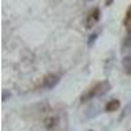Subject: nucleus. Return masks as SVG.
<instances>
[{
  "label": "nucleus",
  "instance_id": "nucleus-1",
  "mask_svg": "<svg viewBox=\"0 0 131 131\" xmlns=\"http://www.w3.org/2000/svg\"><path fill=\"white\" fill-rule=\"evenodd\" d=\"M109 89H110V84H109V81H100L94 84L93 86H91L89 89H86L81 97H80V101L84 102V101H88V100H92L93 97H100V96H104L105 93L109 92Z\"/></svg>",
  "mask_w": 131,
  "mask_h": 131
},
{
  "label": "nucleus",
  "instance_id": "nucleus-2",
  "mask_svg": "<svg viewBox=\"0 0 131 131\" xmlns=\"http://www.w3.org/2000/svg\"><path fill=\"white\" fill-rule=\"evenodd\" d=\"M100 9L98 8H93L91 12L88 13V16H86L85 18V28L86 29H91L93 28L97 23H98V20H100Z\"/></svg>",
  "mask_w": 131,
  "mask_h": 131
},
{
  "label": "nucleus",
  "instance_id": "nucleus-3",
  "mask_svg": "<svg viewBox=\"0 0 131 131\" xmlns=\"http://www.w3.org/2000/svg\"><path fill=\"white\" fill-rule=\"evenodd\" d=\"M59 80H60V78L58 75L49 73V75H46L45 78L42 79V86L46 88V89H52V88H55V86L58 85Z\"/></svg>",
  "mask_w": 131,
  "mask_h": 131
},
{
  "label": "nucleus",
  "instance_id": "nucleus-4",
  "mask_svg": "<svg viewBox=\"0 0 131 131\" xmlns=\"http://www.w3.org/2000/svg\"><path fill=\"white\" fill-rule=\"evenodd\" d=\"M119 107H121V102H119V100L114 98V100H110V101H109V102L106 104L105 110H106L107 113H113V112L118 110Z\"/></svg>",
  "mask_w": 131,
  "mask_h": 131
},
{
  "label": "nucleus",
  "instance_id": "nucleus-5",
  "mask_svg": "<svg viewBox=\"0 0 131 131\" xmlns=\"http://www.w3.org/2000/svg\"><path fill=\"white\" fill-rule=\"evenodd\" d=\"M122 66H123L125 71H127L128 73H131V55L130 57H125L122 59Z\"/></svg>",
  "mask_w": 131,
  "mask_h": 131
},
{
  "label": "nucleus",
  "instance_id": "nucleus-6",
  "mask_svg": "<svg viewBox=\"0 0 131 131\" xmlns=\"http://www.w3.org/2000/svg\"><path fill=\"white\" fill-rule=\"evenodd\" d=\"M125 25H126V28H127V31H131V8L127 10V13H126Z\"/></svg>",
  "mask_w": 131,
  "mask_h": 131
},
{
  "label": "nucleus",
  "instance_id": "nucleus-7",
  "mask_svg": "<svg viewBox=\"0 0 131 131\" xmlns=\"http://www.w3.org/2000/svg\"><path fill=\"white\" fill-rule=\"evenodd\" d=\"M57 125V118H47L46 121H45V126L47 128H51Z\"/></svg>",
  "mask_w": 131,
  "mask_h": 131
},
{
  "label": "nucleus",
  "instance_id": "nucleus-8",
  "mask_svg": "<svg viewBox=\"0 0 131 131\" xmlns=\"http://www.w3.org/2000/svg\"><path fill=\"white\" fill-rule=\"evenodd\" d=\"M128 114H131V102H130V104H128V105L125 107V112L122 113V115H121V119H122L123 117H127Z\"/></svg>",
  "mask_w": 131,
  "mask_h": 131
},
{
  "label": "nucleus",
  "instance_id": "nucleus-9",
  "mask_svg": "<svg viewBox=\"0 0 131 131\" xmlns=\"http://www.w3.org/2000/svg\"><path fill=\"white\" fill-rule=\"evenodd\" d=\"M97 36H98L97 33H93V34L89 37V41H88V46H89V47H91V46H93V43H94V42H96V39H97Z\"/></svg>",
  "mask_w": 131,
  "mask_h": 131
},
{
  "label": "nucleus",
  "instance_id": "nucleus-10",
  "mask_svg": "<svg viewBox=\"0 0 131 131\" xmlns=\"http://www.w3.org/2000/svg\"><path fill=\"white\" fill-rule=\"evenodd\" d=\"M113 3H114V0H105V4H106L107 7H109V5H112Z\"/></svg>",
  "mask_w": 131,
  "mask_h": 131
},
{
  "label": "nucleus",
  "instance_id": "nucleus-11",
  "mask_svg": "<svg viewBox=\"0 0 131 131\" xmlns=\"http://www.w3.org/2000/svg\"><path fill=\"white\" fill-rule=\"evenodd\" d=\"M89 131H92V130H89Z\"/></svg>",
  "mask_w": 131,
  "mask_h": 131
}]
</instances>
